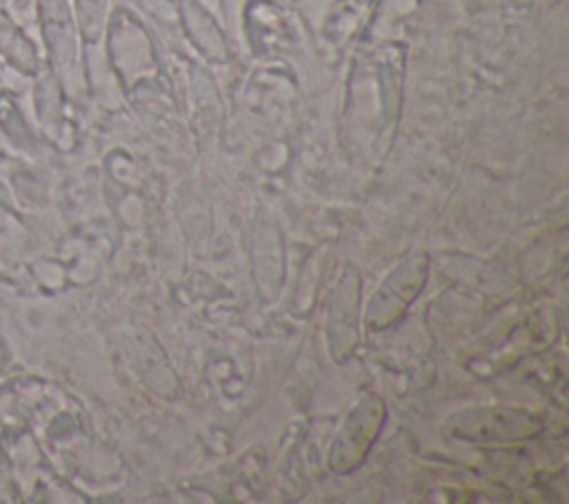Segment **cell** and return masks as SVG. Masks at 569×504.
<instances>
[{
	"label": "cell",
	"instance_id": "5",
	"mask_svg": "<svg viewBox=\"0 0 569 504\" xmlns=\"http://www.w3.org/2000/svg\"><path fill=\"white\" fill-rule=\"evenodd\" d=\"M0 127L4 129V133L16 142V144H27L29 140V129L22 122V115L18 111V107L13 104L11 98L2 95L0 98Z\"/></svg>",
	"mask_w": 569,
	"mask_h": 504
},
{
	"label": "cell",
	"instance_id": "2",
	"mask_svg": "<svg viewBox=\"0 0 569 504\" xmlns=\"http://www.w3.org/2000/svg\"><path fill=\"white\" fill-rule=\"evenodd\" d=\"M0 56L22 75H36L40 71V58L33 42L2 7H0Z\"/></svg>",
	"mask_w": 569,
	"mask_h": 504
},
{
	"label": "cell",
	"instance_id": "1",
	"mask_svg": "<svg viewBox=\"0 0 569 504\" xmlns=\"http://www.w3.org/2000/svg\"><path fill=\"white\" fill-rule=\"evenodd\" d=\"M38 22L56 73L73 71L78 62V27L69 0H36Z\"/></svg>",
	"mask_w": 569,
	"mask_h": 504
},
{
	"label": "cell",
	"instance_id": "3",
	"mask_svg": "<svg viewBox=\"0 0 569 504\" xmlns=\"http://www.w3.org/2000/svg\"><path fill=\"white\" fill-rule=\"evenodd\" d=\"M180 9L184 16V24L193 38V42L204 51L209 58H224V42L220 31L216 29L213 20L204 11V7L198 0H180Z\"/></svg>",
	"mask_w": 569,
	"mask_h": 504
},
{
	"label": "cell",
	"instance_id": "6",
	"mask_svg": "<svg viewBox=\"0 0 569 504\" xmlns=\"http://www.w3.org/2000/svg\"><path fill=\"white\" fill-rule=\"evenodd\" d=\"M282 2H293V0H282Z\"/></svg>",
	"mask_w": 569,
	"mask_h": 504
},
{
	"label": "cell",
	"instance_id": "4",
	"mask_svg": "<svg viewBox=\"0 0 569 504\" xmlns=\"http://www.w3.org/2000/svg\"><path fill=\"white\" fill-rule=\"evenodd\" d=\"M109 0H76V22L80 33L93 42L107 22Z\"/></svg>",
	"mask_w": 569,
	"mask_h": 504
}]
</instances>
